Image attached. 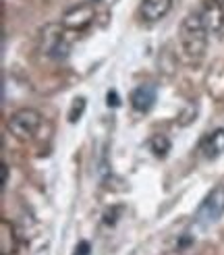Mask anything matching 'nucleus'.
Wrapping results in <instances>:
<instances>
[{
	"instance_id": "1",
	"label": "nucleus",
	"mask_w": 224,
	"mask_h": 255,
	"mask_svg": "<svg viewBox=\"0 0 224 255\" xmlns=\"http://www.w3.org/2000/svg\"><path fill=\"white\" fill-rule=\"evenodd\" d=\"M208 27L199 10L189 12L181 23V50L189 62L202 60L208 48Z\"/></svg>"
},
{
	"instance_id": "2",
	"label": "nucleus",
	"mask_w": 224,
	"mask_h": 255,
	"mask_svg": "<svg viewBox=\"0 0 224 255\" xmlns=\"http://www.w3.org/2000/svg\"><path fill=\"white\" fill-rule=\"evenodd\" d=\"M40 125H42V114L35 108H21L8 117L6 129L19 141H29L40 129Z\"/></svg>"
},
{
	"instance_id": "3",
	"label": "nucleus",
	"mask_w": 224,
	"mask_h": 255,
	"mask_svg": "<svg viewBox=\"0 0 224 255\" xmlns=\"http://www.w3.org/2000/svg\"><path fill=\"white\" fill-rule=\"evenodd\" d=\"M222 214H224V183L216 185L206 195V199L202 201V206L197 208L195 222L199 226H210V224H214L216 220H220Z\"/></svg>"
},
{
	"instance_id": "4",
	"label": "nucleus",
	"mask_w": 224,
	"mask_h": 255,
	"mask_svg": "<svg viewBox=\"0 0 224 255\" xmlns=\"http://www.w3.org/2000/svg\"><path fill=\"white\" fill-rule=\"evenodd\" d=\"M40 48L50 58H62L69 54V44L65 40V27L56 23H48L40 35Z\"/></svg>"
},
{
	"instance_id": "5",
	"label": "nucleus",
	"mask_w": 224,
	"mask_h": 255,
	"mask_svg": "<svg viewBox=\"0 0 224 255\" xmlns=\"http://www.w3.org/2000/svg\"><path fill=\"white\" fill-rule=\"evenodd\" d=\"M94 17H96L94 4L92 2H81L77 6H71L69 10H65L60 25L65 29H71V31H83L94 23Z\"/></svg>"
},
{
	"instance_id": "6",
	"label": "nucleus",
	"mask_w": 224,
	"mask_h": 255,
	"mask_svg": "<svg viewBox=\"0 0 224 255\" xmlns=\"http://www.w3.org/2000/svg\"><path fill=\"white\" fill-rule=\"evenodd\" d=\"M199 15H202L210 33L224 31V0H204Z\"/></svg>"
},
{
	"instance_id": "7",
	"label": "nucleus",
	"mask_w": 224,
	"mask_h": 255,
	"mask_svg": "<svg viewBox=\"0 0 224 255\" xmlns=\"http://www.w3.org/2000/svg\"><path fill=\"white\" fill-rule=\"evenodd\" d=\"M156 98H158L156 85H152V83H143V85H137L133 92H131L129 102H131V108H133L135 112L145 114V112H149V110L154 108Z\"/></svg>"
},
{
	"instance_id": "8",
	"label": "nucleus",
	"mask_w": 224,
	"mask_h": 255,
	"mask_svg": "<svg viewBox=\"0 0 224 255\" xmlns=\"http://www.w3.org/2000/svg\"><path fill=\"white\" fill-rule=\"evenodd\" d=\"M172 8V0H141L139 15L145 23H156L164 19Z\"/></svg>"
},
{
	"instance_id": "9",
	"label": "nucleus",
	"mask_w": 224,
	"mask_h": 255,
	"mask_svg": "<svg viewBox=\"0 0 224 255\" xmlns=\"http://www.w3.org/2000/svg\"><path fill=\"white\" fill-rule=\"evenodd\" d=\"M202 151L208 160H214L224 154V127H218L202 141Z\"/></svg>"
},
{
	"instance_id": "10",
	"label": "nucleus",
	"mask_w": 224,
	"mask_h": 255,
	"mask_svg": "<svg viewBox=\"0 0 224 255\" xmlns=\"http://www.w3.org/2000/svg\"><path fill=\"white\" fill-rule=\"evenodd\" d=\"M17 251V231L10 220H0V255H15Z\"/></svg>"
},
{
	"instance_id": "11",
	"label": "nucleus",
	"mask_w": 224,
	"mask_h": 255,
	"mask_svg": "<svg viewBox=\"0 0 224 255\" xmlns=\"http://www.w3.org/2000/svg\"><path fill=\"white\" fill-rule=\"evenodd\" d=\"M170 147H172L170 139L166 135H162V133H158V135H154L152 139H149V149H152V154L156 158H160V160H164L168 156Z\"/></svg>"
},
{
	"instance_id": "12",
	"label": "nucleus",
	"mask_w": 224,
	"mask_h": 255,
	"mask_svg": "<svg viewBox=\"0 0 224 255\" xmlns=\"http://www.w3.org/2000/svg\"><path fill=\"white\" fill-rule=\"evenodd\" d=\"M83 110H85V98H75L73 100V106L69 110V123H77L81 119Z\"/></svg>"
},
{
	"instance_id": "13",
	"label": "nucleus",
	"mask_w": 224,
	"mask_h": 255,
	"mask_svg": "<svg viewBox=\"0 0 224 255\" xmlns=\"http://www.w3.org/2000/svg\"><path fill=\"white\" fill-rule=\"evenodd\" d=\"M195 114H197V106L189 104V106H187V108L179 114V119H177L179 127H187V125H191V123L195 121Z\"/></svg>"
},
{
	"instance_id": "14",
	"label": "nucleus",
	"mask_w": 224,
	"mask_h": 255,
	"mask_svg": "<svg viewBox=\"0 0 224 255\" xmlns=\"http://www.w3.org/2000/svg\"><path fill=\"white\" fill-rule=\"evenodd\" d=\"M90 251H92V245L87 243V241H81V243L75 247V253L73 255H90Z\"/></svg>"
},
{
	"instance_id": "15",
	"label": "nucleus",
	"mask_w": 224,
	"mask_h": 255,
	"mask_svg": "<svg viewBox=\"0 0 224 255\" xmlns=\"http://www.w3.org/2000/svg\"><path fill=\"white\" fill-rule=\"evenodd\" d=\"M106 100H108V106H118V104H120V102H118V96H116L114 89H112V92H108Z\"/></svg>"
},
{
	"instance_id": "16",
	"label": "nucleus",
	"mask_w": 224,
	"mask_h": 255,
	"mask_svg": "<svg viewBox=\"0 0 224 255\" xmlns=\"http://www.w3.org/2000/svg\"><path fill=\"white\" fill-rule=\"evenodd\" d=\"M6 185H8V166H6V164L2 162V185H0V187L4 189Z\"/></svg>"
},
{
	"instance_id": "17",
	"label": "nucleus",
	"mask_w": 224,
	"mask_h": 255,
	"mask_svg": "<svg viewBox=\"0 0 224 255\" xmlns=\"http://www.w3.org/2000/svg\"><path fill=\"white\" fill-rule=\"evenodd\" d=\"M87 2H110V0H87Z\"/></svg>"
}]
</instances>
